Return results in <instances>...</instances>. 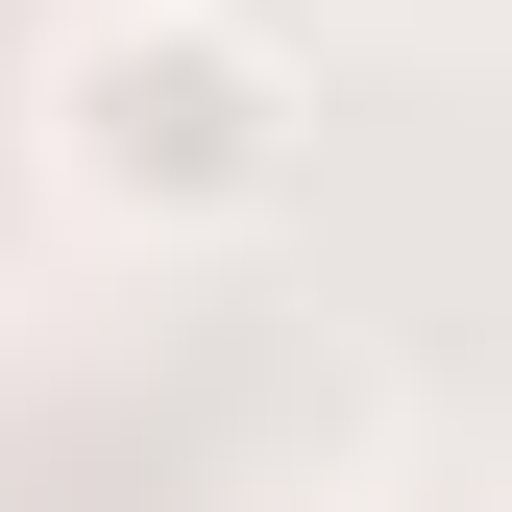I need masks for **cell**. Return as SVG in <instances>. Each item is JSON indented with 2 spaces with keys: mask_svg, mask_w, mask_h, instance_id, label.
<instances>
[{
  "mask_svg": "<svg viewBox=\"0 0 512 512\" xmlns=\"http://www.w3.org/2000/svg\"><path fill=\"white\" fill-rule=\"evenodd\" d=\"M49 196L122 220V244H244L293 196L269 25H220V0H98V25L49 49Z\"/></svg>",
  "mask_w": 512,
  "mask_h": 512,
  "instance_id": "cell-1",
  "label": "cell"
}]
</instances>
